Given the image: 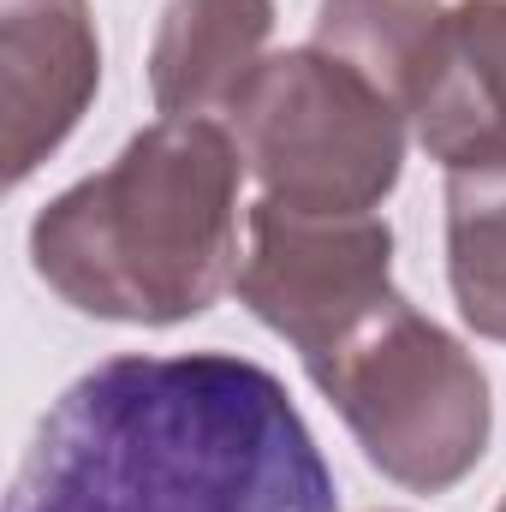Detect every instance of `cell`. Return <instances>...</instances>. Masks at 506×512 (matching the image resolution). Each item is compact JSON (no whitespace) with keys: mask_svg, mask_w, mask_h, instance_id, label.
<instances>
[{"mask_svg":"<svg viewBox=\"0 0 506 512\" xmlns=\"http://www.w3.org/2000/svg\"><path fill=\"white\" fill-rule=\"evenodd\" d=\"M310 382L346 417L364 459L411 495L459 489L489 453L495 393L477 352L429 322L405 292L310 364Z\"/></svg>","mask_w":506,"mask_h":512,"instance_id":"cell-3","label":"cell"},{"mask_svg":"<svg viewBox=\"0 0 506 512\" xmlns=\"http://www.w3.org/2000/svg\"><path fill=\"white\" fill-rule=\"evenodd\" d=\"M447 286L465 328L506 346V149L447 167Z\"/></svg>","mask_w":506,"mask_h":512,"instance_id":"cell-9","label":"cell"},{"mask_svg":"<svg viewBox=\"0 0 506 512\" xmlns=\"http://www.w3.org/2000/svg\"><path fill=\"white\" fill-rule=\"evenodd\" d=\"M274 42V0H167L149 42L161 120H227Z\"/></svg>","mask_w":506,"mask_h":512,"instance_id":"cell-8","label":"cell"},{"mask_svg":"<svg viewBox=\"0 0 506 512\" xmlns=\"http://www.w3.org/2000/svg\"><path fill=\"white\" fill-rule=\"evenodd\" d=\"M376 512H399V507H376Z\"/></svg>","mask_w":506,"mask_h":512,"instance_id":"cell-12","label":"cell"},{"mask_svg":"<svg viewBox=\"0 0 506 512\" xmlns=\"http://www.w3.org/2000/svg\"><path fill=\"white\" fill-rule=\"evenodd\" d=\"M102 36L90 0H0V155L24 185L90 114Z\"/></svg>","mask_w":506,"mask_h":512,"instance_id":"cell-7","label":"cell"},{"mask_svg":"<svg viewBox=\"0 0 506 512\" xmlns=\"http://www.w3.org/2000/svg\"><path fill=\"white\" fill-rule=\"evenodd\" d=\"M6 512H340L280 376L239 352H126L66 387Z\"/></svg>","mask_w":506,"mask_h":512,"instance_id":"cell-1","label":"cell"},{"mask_svg":"<svg viewBox=\"0 0 506 512\" xmlns=\"http://www.w3.org/2000/svg\"><path fill=\"white\" fill-rule=\"evenodd\" d=\"M233 292L310 370L399 292L393 227L376 209L352 215V209H292L256 197L245 209V256Z\"/></svg>","mask_w":506,"mask_h":512,"instance_id":"cell-5","label":"cell"},{"mask_svg":"<svg viewBox=\"0 0 506 512\" xmlns=\"http://www.w3.org/2000/svg\"><path fill=\"white\" fill-rule=\"evenodd\" d=\"M495 512H506V495H501V507H495Z\"/></svg>","mask_w":506,"mask_h":512,"instance_id":"cell-11","label":"cell"},{"mask_svg":"<svg viewBox=\"0 0 506 512\" xmlns=\"http://www.w3.org/2000/svg\"><path fill=\"white\" fill-rule=\"evenodd\" d=\"M262 197L292 209H381L405 173L411 126L346 60L304 42L268 54L221 120Z\"/></svg>","mask_w":506,"mask_h":512,"instance_id":"cell-4","label":"cell"},{"mask_svg":"<svg viewBox=\"0 0 506 512\" xmlns=\"http://www.w3.org/2000/svg\"><path fill=\"white\" fill-rule=\"evenodd\" d=\"M310 42L381 90L441 173L506 149L447 0H316Z\"/></svg>","mask_w":506,"mask_h":512,"instance_id":"cell-6","label":"cell"},{"mask_svg":"<svg viewBox=\"0 0 506 512\" xmlns=\"http://www.w3.org/2000/svg\"><path fill=\"white\" fill-rule=\"evenodd\" d=\"M453 12H459V42L483 90V108L506 137V0H459Z\"/></svg>","mask_w":506,"mask_h":512,"instance_id":"cell-10","label":"cell"},{"mask_svg":"<svg viewBox=\"0 0 506 512\" xmlns=\"http://www.w3.org/2000/svg\"><path fill=\"white\" fill-rule=\"evenodd\" d=\"M245 155L221 120H155L30 221L36 280L96 322L179 328L239 280Z\"/></svg>","mask_w":506,"mask_h":512,"instance_id":"cell-2","label":"cell"}]
</instances>
